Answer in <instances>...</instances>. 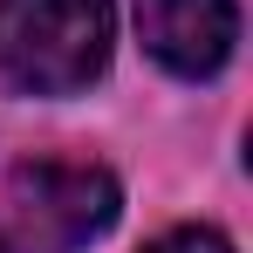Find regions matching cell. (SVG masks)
<instances>
[{"label": "cell", "instance_id": "4", "mask_svg": "<svg viewBox=\"0 0 253 253\" xmlns=\"http://www.w3.org/2000/svg\"><path fill=\"white\" fill-rule=\"evenodd\" d=\"M144 253H233V240L212 233V226H178V233H165V240H151Z\"/></svg>", "mask_w": 253, "mask_h": 253}, {"label": "cell", "instance_id": "1", "mask_svg": "<svg viewBox=\"0 0 253 253\" xmlns=\"http://www.w3.org/2000/svg\"><path fill=\"white\" fill-rule=\"evenodd\" d=\"M110 0H0V83L21 96H76L110 69Z\"/></svg>", "mask_w": 253, "mask_h": 253}, {"label": "cell", "instance_id": "2", "mask_svg": "<svg viewBox=\"0 0 253 253\" xmlns=\"http://www.w3.org/2000/svg\"><path fill=\"white\" fill-rule=\"evenodd\" d=\"M117 212L124 192L103 165H21L0 192V253H83L117 226Z\"/></svg>", "mask_w": 253, "mask_h": 253}, {"label": "cell", "instance_id": "3", "mask_svg": "<svg viewBox=\"0 0 253 253\" xmlns=\"http://www.w3.org/2000/svg\"><path fill=\"white\" fill-rule=\"evenodd\" d=\"M137 42L158 69L185 76V83H206L233 62L240 7L233 0H137Z\"/></svg>", "mask_w": 253, "mask_h": 253}]
</instances>
